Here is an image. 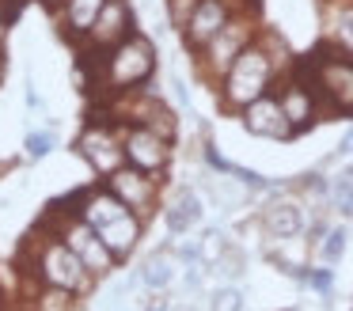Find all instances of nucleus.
<instances>
[{
	"label": "nucleus",
	"mask_w": 353,
	"mask_h": 311,
	"mask_svg": "<svg viewBox=\"0 0 353 311\" xmlns=\"http://www.w3.org/2000/svg\"><path fill=\"white\" fill-rule=\"evenodd\" d=\"M92 61V80L95 88H107L114 95H125V91H137L141 83L152 80L156 72V42L145 34H125L114 50L99 53V57H88Z\"/></svg>",
	"instance_id": "f257e3e1"
},
{
	"label": "nucleus",
	"mask_w": 353,
	"mask_h": 311,
	"mask_svg": "<svg viewBox=\"0 0 353 311\" xmlns=\"http://www.w3.org/2000/svg\"><path fill=\"white\" fill-rule=\"evenodd\" d=\"M84 224L103 239V247L114 258H125L141 239V217L133 209H125L110 190H95L84 201Z\"/></svg>",
	"instance_id": "f03ea898"
},
{
	"label": "nucleus",
	"mask_w": 353,
	"mask_h": 311,
	"mask_svg": "<svg viewBox=\"0 0 353 311\" xmlns=\"http://www.w3.org/2000/svg\"><path fill=\"white\" fill-rule=\"evenodd\" d=\"M270 80H274V65L259 46H243L239 57L224 72V106L243 110L247 103H254L259 95H266Z\"/></svg>",
	"instance_id": "7ed1b4c3"
},
{
	"label": "nucleus",
	"mask_w": 353,
	"mask_h": 311,
	"mask_svg": "<svg viewBox=\"0 0 353 311\" xmlns=\"http://www.w3.org/2000/svg\"><path fill=\"white\" fill-rule=\"evenodd\" d=\"M312 83H304L312 95H323L338 114H353V57L323 46L312 61Z\"/></svg>",
	"instance_id": "20e7f679"
},
{
	"label": "nucleus",
	"mask_w": 353,
	"mask_h": 311,
	"mask_svg": "<svg viewBox=\"0 0 353 311\" xmlns=\"http://www.w3.org/2000/svg\"><path fill=\"white\" fill-rule=\"evenodd\" d=\"M39 277L50 288H61V292H84L92 285V273L84 270L77 254H72L69 243H46L39 254Z\"/></svg>",
	"instance_id": "39448f33"
},
{
	"label": "nucleus",
	"mask_w": 353,
	"mask_h": 311,
	"mask_svg": "<svg viewBox=\"0 0 353 311\" xmlns=\"http://www.w3.org/2000/svg\"><path fill=\"white\" fill-rule=\"evenodd\" d=\"M125 34H133V12H130V4H125V0H107V4H103V12L95 15L92 30H88L84 42H80V50H84L88 57H99V53L114 50Z\"/></svg>",
	"instance_id": "423d86ee"
},
{
	"label": "nucleus",
	"mask_w": 353,
	"mask_h": 311,
	"mask_svg": "<svg viewBox=\"0 0 353 311\" xmlns=\"http://www.w3.org/2000/svg\"><path fill=\"white\" fill-rule=\"evenodd\" d=\"M77 148H80V156H84L99 174L118 171V167H122V159H125L122 141H118L114 126H107V121H92V126H88L84 133H80Z\"/></svg>",
	"instance_id": "0eeeda50"
},
{
	"label": "nucleus",
	"mask_w": 353,
	"mask_h": 311,
	"mask_svg": "<svg viewBox=\"0 0 353 311\" xmlns=\"http://www.w3.org/2000/svg\"><path fill=\"white\" fill-rule=\"evenodd\" d=\"M122 152L130 159V167H141V171L156 174L168 167L171 159V148H168V137H160L156 129L148 126H130L122 137Z\"/></svg>",
	"instance_id": "6e6552de"
},
{
	"label": "nucleus",
	"mask_w": 353,
	"mask_h": 311,
	"mask_svg": "<svg viewBox=\"0 0 353 311\" xmlns=\"http://www.w3.org/2000/svg\"><path fill=\"white\" fill-rule=\"evenodd\" d=\"M247 38H251V27H247L243 19H228L221 27V34L209 38V42L198 50L201 57H205V72L224 76V72H228V65L239 57V50L247 46Z\"/></svg>",
	"instance_id": "1a4fd4ad"
},
{
	"label": "nucleus",
	"mask_w": 353,
	"mask_h": 311,
	"mask_svg": "<svg viewBox=\"0 0 353 311\" xmlns=\"http://www.w3.org/2000/svg\"><path fill=\"white\" fill-rule=\"evenodd\" d=\"M107 179H110L107 190L125 205V209H133L137 217H145V212L152 209L156 186H152V179H148V171H141V167H118V171H110Z\"/></svg>",
	"instance_id": "9d476101"
},
{
	"label": "nucleus",
	"mask_w": 353,
	"mask_h": 311,
	"mask_svg": "<svg viewBox=\"0 0 353 311\" xmlns=\"http://www.w3.org/2000/svg\"><path fill=\"white\" fill-rule=\"evenodd\" d=\"M232 19V0H198L190 23L183 27V42L190 46L194 53L209 42V38L221 34V27Z\"/></svg>",
	"instance_id": "9b49d317"
},
{
	"label": "nucleus",
	"mask_w": 353,
	"mask_h": 311,
	"mask_svg": "<svg viewBox=\"0 0 353 311\" xmlns=\"http://www.w3.org/2000/svg\"><path fill=\"white\" fill-rule=\"evenodd\" d=\"M243 126L251 129L254 137H274V141H285V137L296 133L274 95H259L254 103H247L243 106Z\"/></svg>",
	"instance_id": "f8f14e48"
},
{
	"label": "nucleus",
	"mask_w": 353,
	"mask_h": 311,
	"mask_svg": "<svg viewBox=\"0 0 353 311\" xmlns=\"http://www.w3.org/2000/svg\"><path fill=\"white\" fill-rule=\"evenodd\" d=\"M65 243L72 247V254L84 262L88 273H95V277H103V273H110V262H114V254H110L107 247H103V239L92 232V228L80 220V224H72L69 232H65Z\"/></svg>",
	"instance_id": "ddd939ff"
},
{
	"label": "nucleus",
	"mask_w": 353,
	"mask_h": 311,
	"mask_svg": "<svg viewBox=\"0 0 353 311\" xmlns=\"http://www.w3.org/2000/svg\"><path fill=\"white\" fill-rule=\"evenodd\" d=\"M103 4L107 0H61V34L69 38L72 46H80L84 42V34L92 30V23H95V15L103 12Z\"/></svg>",
	"instance_id": "4468645a"
},
{
	"label": "nucleus",
	"mask_w": 353,
	"mask_h": 311,
	"mask_svg": "<svg viewBox=\"0 0 353 311\" xmlns=\"http://www.w3.org/2000/svg\"><path fill=\"white\" fill-rule=\"evenodd\" d=\"M277 103H281L285 118H289V126L296 129V133L312 126V118H315V95L304 88V83H289V88L281 91V99H277Z\"/></svg>",
	"instance_id": "2eb2a0df"
},
{
	"label": "nucleus",
	"mask_w": 353,
	"mask_h": 311,
	"mask_svg": "<svg viewBox=\"0 0 353 311\" xmlns=\"http://www.w3.org/2000/svg\"><path fill=\"white\" fill-rule=\"evenodd\" d=\"M198 220H201V201L190 194V190H183V194L171 201V209H168V228L183 235V232H190Z\"/></svg>",
	"instance_id": "dca6fc26"
},
{
	"label": "nucleus",
	"mask_w": 353,
	"mask_h": 311,
	"mask_svg": "<svg viewBox=\"0 0 353 311\" xmlns=\"http://www.w3.org/2000/svg\"><path fill=\"white\" fill-rule=\"evenodd\" d=\"M300 224H304V217H300V209L292 201H281V205H274V209H266V228L277 239H292V235L300 232Z\"/></svg>",
	"instance_id": "f3484780"
},
{
	"label": "nucleus",
	"mask_w": 353,
	"mask_h": 311,
	"mask_svg": "<svg viewBox=\"0 0 353 311\" xmlns=\"http://www.w3.org/2000/svg\"><path fill=\"white\" fill-rule=\"evenodd\" d=\"M145 285L148 288H163L171 281V265H168V258H152V262H145Z\"/></svg>",
	"instance_id": "a211bd4d"
},
{
	"label": "nucleus",
	"mask_w": 353,
	"mask_h": 311,
	"mask_svg": "<svg viewBox=\"0 0 353 311\" xmlns=\"http://www.w3.org/2000/svg\"><path fill=\"white\" fill-rule=\"evenodd\" d=\"M330 194H334L338 209H342L345 217H353V174H342V179L330 186Z\"/></svg>",
	"instance_id": "6ab92c4d"
},
{
	"label": "nucleus",
	"mask_w": 353,
	"mask_h": 311,
	"mask_svg": "<svg viewBox=\"0 0 353 311\" xmlns=\"http://www.w3.org/2000/svg\"><path fill=\"white\" fill-rule=\"evenodd\" d=\"M345 250V228H330L327 239H323V262H338Z\"/></svg>",
	"instance_id": "aec40b11"
},
{
	"label": "nucleus",
	"mask_w": 353,
	"mask_h": 311,
	"mask_svg": "<svg viewBox=\"0 0 353 311\" xmlns=\"http://www.w3.org/2000/svg\"><path fill=\"white\" fill-rule=\"evenodd\" d=\"M194 8H198V0H168V15H171V27L183 30L186 23H190Z\"/></svg>",
	"instance_id": "412c9836"
},
{
	"label": "nucleus",
	"mask_w": 353,
	"mask_h": 311,
	"mask_svg": "<svg viewBox=\"0 0 353 311\" xmlns=\"http://www.w3.org/2000/svg\"><path fill=\"white\" fill-rule=\"evenodd\" d=\"M23 148H27V156H31V159H42L50 148H54V137H50V133H27Z\"/></svg>",
	"instance_id": "4be33fe9"
},
{
	"label": "nucleus",
	"mask_w": 353,
	"mask_h": 311,
	"mask_svg": "<svg viewBox=\"0 0 353 311\" xmlns=\"http://www.w3.org/2000/svg\"><path fill=\"white\" fill-rule=\"evenodd\" d=\"M209 308H213V311H239V308H243V296H239L236 288H221Z\"/></svg>",
	"instance_id": "5701e85b"
},
{
	"label": "nucleus",
	"mask_w": 353,
	"mask_h": 311,
	"mask_svg": "<svg viewBox=\"0 0 353 311\" xmlns=\"http://www.w3.org/2000/svg\"><path fill=\"white\" fill-rule=\"evenodd\" d=\"M338 42L353 53V8H342V12H338Z\"/></svg>",
	"instance_id": "b1692460"
},
{
	"label": "nucleus",
	"mask_w": 353,
	"mask_h": 311,
	"mask_svg": "<svg viewBox=\"0 0 353 311\" xmlns=\"http://www.w3.org/2000/svg\"><path fill=\"white\" fill-rule=\"evenodd\" d=\"M312 285L319 288V292H330V273L327 270H319V273H312Z\"/></svg>",
	"instance_id": "393cba45"
},
{
	"label": "nucleus",
	"mask_w": 353,
	"mask_h": 311,
	"mask_svg": "<svg viewBox=\"0 0 353 311\" xmlns=\"http://www.w3.org/2000/svg\"><path fill=\"white\" fill-rule=\"evenodd\" d=\"M338 152H342V156H350V152H353V129L342 137V144H338Z\"/></svg>",
	"instance_id": "a878e982"
},
{
	"label": "nucleus",
	"mask_w": 353,
	"mask_h": 311,
	"mask_svg": "<svg viewBox=\"0 0 353 311\" xmlns=\"http://www.w3.org/2000/svg\"><path fill=\"white\" fill-rule=\"evenodd\" d=\"M42 4H50V8H57V4H61V0H42Z\"/></svg>",
	"instance_id": "bb28decb"
},
{
	"label": "nucleus",
	"mask_w": 353,
	"mask_h": 311,
	"mask_svg": "<svg viewBox=\"0 0 353 311\" xmlns=\"http://www.w3.org/2000/svg\"><path fill=\"white\" fill-rule=\"evenodd\" d=\"M350 174H353V171H350Z\"/></svg>",
	"instance_id": "cd10ccee"
}]
</instances>
